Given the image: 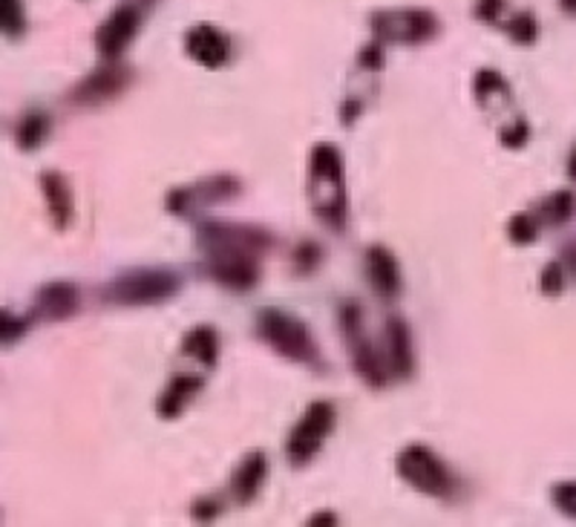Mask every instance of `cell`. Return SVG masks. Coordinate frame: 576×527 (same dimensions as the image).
<instances>
[{
	"label": "cell",
	"mask_w": 576,
	"mask_h": 527,
	"mask_svg": "<svg viewBox=\"0 0 576 527\" xmlns=\"http://www.w3.org/2000/svg\"><path fill=\"white\" fill-rule=\"evenodd\" d=\"M265 476H269V459H265V453L254 450V453L245 455V459L237 464L231 482H228V491H231L237 505H251L256 498V493L263 491Z\"/></svg>",
	"instance_id": "obj_17"
},
{
	"label": "cell",
	"mask_w": 576,
	"mask_h": 527,
	"mask_svg": "<svg viewBox=\"0 0 576 527\" xmlns=\"http://www.w3.org/2000/svg\"><path fill=\"white\" fill-rule=\"evenodd\" d=\"M202 274L231 292H249L260 280V260L256 256H205Z\"/></svg>",
	"instance_id": "obj_13"
},
{
	"label": "cell",
	"mask_w": 576,
	"mask_h": 527,
	"mask_svg": "<svg viewBox=\"0 0 576 527\" xmlns=\"http://www.w3.org/2000/svg\"><path fill=\"white\" fill-rule=\"evenodd\" d=\"M256 335H260L263 344H269L271 349L283 355L285 360H292V363H303V367L314 369V372L326 369L321 349L314 344L306 323L292 317L283 308H260V315H256Z\"/></svg>",
	"instance_id": "obj_2"
},
{
	"label": "cell",
	"mask_w": 576,
	"mask_h": 527,
	"mask_svg": "<svg viewBox=\"0 0 576 527\" xmlns=\"http://www.w3.org/2000/svg\"><path fill=\"white\" fill-rule=\"evenodd\" d=\"M308 205L314 217L332 231H343L349 220V202H346V185H343V159L332 141L314 145L308 156Z\"/></svg>",
	"instance_id": "obj_1"
},
{
	"label": "cell",
	"mask_w": 576,
	"mask_h": 527,
	"mask_svg": "<svg viewBox=\"0 0 576 527\" xmlns=\"http://www.w3.org/2000/svg\"><path fill=\"white\" fill-rule=\"evenodd\" d=\"M576 211V199L574 193L568 191H559L554 197H547L545 202L540 205V222H547V225H562V222H568Z\"/></svg>",
	"instance_id": "obj_22"
},
{
	"label": "cell",
	"mask_w": 576,
	"mask_h": 527,
	"mask_svg": "<svg viewBox=\"0 0 576 527\" xmlns=\"http://www.w3.org/2000/svg\"><path fill=\"white\" fill-rule=\"evenodd\" d=\"M369 30L384 44L418 46L427 44L441 32V21L430 9L407 7V9H378L369 18Z\"/></svg>",
	"instance_id": "obj_5"
},
{
	"label": "cell",
	"mask_w": 576,
	"mask_h": 527,
	"mask_svg": "<svg viewBox=\"0 0 576 527\" xmlns=\"http://www.w3.org/2000/svg\"><path fill=\"white\" fill-rule=\"evenodd\" d=\"M502 27L504 32L522 46H531L533 41H536V35H540V23H536V18H533L531 12H516V15L507 18Z\"/></svg>",
	"instance_id": "obj_23"
},
{
	"label": "cell",
	"mask_w": 576,
	"mask_h": 527,
	"mask_svg": "<svg viewBox=\"0 0 576 527\" xmlns=\"http://www.w3.org/2000/svg\"><path fill=\"white\" fill-rule=\"evenodd\" d=\"M133 84V70L125 66L122 61H107L95 73H90L87 78L78 81L70 93L75 104H84V107H93V104H104L109 98H118Z\"/></svg>",
	"instance_id": "obj_11"
},
{
	"label": "cell",
	"mask_w": 576,
	"mask_h": 527,
	"mask_svg": "<svg viewBox=\"0 0 576 527\" xmlns=\"http://www.w3.org/2000/svg\"><path fill=\"white\" fill-rule=\"evenodd\" d=\"M185 52L199 66H208V70L226 66L231 61V55H234L226 32L211 27V23H197L193 30H188V35H185Z\"/></svg>",
	"instance_id": "obj_14"
},
{
	"label": "cell",
	"mask_w": 576,
	"mask_h": 527,
	"mask_svg": "<svg viewBox=\"0 0 576 527\" xmlns=\"http://www.w3.org/2000/svg\"><path fill=\"white\" fill-rule=\"evenodd\" d=\"M562 7L568 9V12H576V0H562Z\"/></svg>",
	"instance_id": "obj_37"
},
{
	"label": "cell",
	"mask_w": 576,
	"mask_h": 527,
	"mask_svg": "<svg viewBox=\"0 0 576 527\" xmlns=\"http://www.w3.org/2000/svg\"><path fill=\"white\" fill-rule=\"evenodd\" d=\"M358 64L364 66V70H369V73H378V70H384V64H387V61H384V41H378V38L369 41V44L360 50Z\"/></svg>",
	"instance_id": "obj_29"
},
{
	"label": "cell",
	"mask_w": 576,
	"mask_h": 527,
	"mask_svg": "<svg viewBox=\"0 0 576 527\" xmlns=\"http://www.w3.org/2000/svg\"><path fill=\"white\" fill-rule=\"evenodd\" d=\"M341 331L343 340L349 344L352 351V367L364 378L366 387L384 389L389 381L387 360L378 358V351L373 349L369 337L364 331V312H360L358 301H349L341 306Z\"/></svg>",
	"instance_id": "obj_8"
},
{
	"label": "cell",
	"mask_w": 576,
	"mask_h": 527,
	"mask_svg": "<svg viewBox=\"0 0 576 527\" xmlns=\"http://www.w3.org/2000/svg\"><path fill=\"white\" fill-rule=\"evenodd\" d=\"M358 113H360V104L358 102H343V110H341L343 125H355V118H358Z\"/></svg>",
	"instance_id": "obj_35"
},
{
	"label": "cell",
	"mask_w": 576,
	"mask_h": 527,
	"mask_svg": "<svg viewBox=\"0 0 576 527\" xmlns=\"http://www.w3.org/2000/svg\"><path fill=\"white\" fill-rule=\"evenodd\" d=\"M46 136H50V116L41 110L23 113L21 122H18V127H15L18 147L27 150V154H32V150H38V147L44 145Z\"/></svg>",
	"instance_id": "obj_21"
},
{
	"label": "cell",
	"mask_w": 576,
	"mask_h": 527,
	"mask_svg": "<svg viewBox=\"0 0 576 527\" xmlns=\"http://www.w3.org/2000/svg\"><path fill=\"white\" fill-rule=\"evenodd\" d=\"M145 12L147 7H142L139 0H125L122 7L113 9L102 21V27L95 30V52H98L104 61L122 59L127 46L139 35Z\"/></svg>",
	"instance_id": "obj_10"
},
{
	"label": "cell",
	"mask_w": 576,
	"mask_h": 527,
	"mask_svg": "<svg viewBox=\"0 0 576 527\" xmlns=\"http://www.w3.org/2000/svg\"><path fill=\"white\" fill-rule=\"evenodd\" d=\"M565 263L576 272V245H568V249H565Z\"/></svg>",
	"instance_id": "obj_36"
},
{
	"label": "cell",
	"mask_w": 576,
	"mask_h": 527,
	"mask_svg": "<svg viewBox=\"0 0 576 527\" xmlns=\"http://www.w3.org/2000/svg\"><path fill=\"white\" fill-rule=\"evenodd\" d=\"M395 470H398V476L412 491L423 493V496L447 498L455 491V478H452L450 467L430 447H423V444H412V447L401 450L398 459H395Z\"/></svg>",
	"instance_id": "obj_7"
},
{
	"label": "cell",
	"mask_w": 576,
	"mask_h": 527,
	"mask_svg": "<svg viewBox=\"0 0 576 527\" xmlns=\"http://www.w3.org/2000/svg\"><path fill=\"white\" fill-rule=\"evenodd\" d=\"M570 176L576 179V150H574V156H570Z\"/></svg>",
	"instance_id": "obj_38"
},
{
	"label": "cell",
	"mask_w": 576,
	"mask_h": 527,
	"mask_svg": "<svg viewBox=\"0 0 576 527\" xmlns=\"http://www.w3.org/2000/svg\"><path fill=\"white\" fill-rule=\"evenodd\" d=\"M292 263H294V272H297L300 277H308V274H314L323 263L321 245H317V242H312V240L300 242L297 249H294Z\"/></svg>",
	"instance_id": "obj_24"
},
{
	"label": "cell",
	"mask_w": 576,
	"mask_h": 527,
	"mask_svg": "<svg viewBox=\"0 0 576 527\" xmlns=\"http://www.w3.org/2000/svg\"><path fill=\"white\" fill-rule=\"evenodd\" d=\"M242 193V182L231 173H217L205 176L199 182L188 185V188H176L168 193V208L176 217H193V213L205 211V208L219 205V202H228V199H237Z\"/></svg>",
	"instance_id": "obj_9"
},
{
	"label": "cell",
	"mask_w": 576,
	"mask_h": 527,
	"mask_svg": "<svg viewBox=\"0 0 576 527\" xmlns=\"http://www.w3.org/2000/svg\"><path fill=\"white\" fill-rule=\"evenodd\" d=\"M274 236L260 225L208 220L197 228V245L205 256H256L263 260Z\"/></svg>",
	"instance_id": "obj_4"
},
{
	"label": "cell",
	"mask_w": 576,
	"mask_h": 527,
	"mask_svg": "<svg viewBox=\"0 0 576 527\" xmlns=\"http://www.w3.org/2000/svg\"><path fill=\"white\" fill-rule=\"evenodd\" d=\"M554 502H556V507L565 513V516L576 519V484L574 482L559 484V487L554 491Z\"/></svg>",
	"instance_id": "obj_30"
},
{
	"label": "cell",
	"mask_w": 576,
	"mask_h": 527,
	"mask_svg": "<svg viewBox=\"0 0 576 527\" xmlns=\"http://www.w3.org/2000/svg\"><path fill=\"white\" fill-rule=\"evenodd\" d=\"M30 320L32 317L23 320V317H18L15 312H7V315H3V344L7 346L15 344V337H21L23 331L30 329Z\"/></svg>",
	"instance_id": "obj_31"
},
{
	"label": "cell",
	"mask_w": 576,
	"mask_h": 527,
	"mask_svg": "<svg viewBox=\"0 0 576 527\" xmlns=\"http://www.w3.org/2000/svg\"><path fill=\"white\" fill-rule=\"evenodd\" d=\"M366 277H369V286H373V292L378 294L380 301H395L401 294L398 260L384 245H373V249L366 251Z\"/></svg>",
	"instance_id": "obj_15"
},
{
	"label": "cell",
	"mask_w": 576,
	"mask_h": 527,
	"mask_svg": "<svg viewBox=\"0 0 576 527\" xmlns=\"http://www.w3.org/2000/svg\"><path fill=\"white\" fill-rule=\"evenodd\" d=\"M337 421L335 407L328 401H314L308 403V410L303 412L294 430L289 432V441H285V459L294 470H303L321 455L323 444L332 435Z\"/></svg>",
	"instance_id": "obj_6"
},
{
	"label": "cell",
	"mask_w": 576,
	"mask_h": 527,
	"mask_svg": "<svg viewBox=\"0 0 576 527\" xmlns=\"http://www.w3.org/2000/svg\"><path fill=\"white\" fill-rule=\"evenodd\" d=\"M527 136H531V130H527V122H525V118H519L516 125H511L507 130H502V136H499V139H502L504 147L519 150V147L527 141Z\"/></svg>",
	"instance_id": "obj_33"
},
{
	"label": "cell",
	"mask_w": 576,
	"mask_h": 527,
	"mask_svg": "<svg viewBox=\"0 0 576 527\" xmlns=\"http://www.w3.org/2000/svg\"><path fill=\"white\" fill-rule=\"evenodd\" d=\"M81 308V294L75 283H66V280H55V283H46L35 292L32 297L30 317L32 320H46V323H61L70 320Z\"/></svg>",
	"instance_id": "obj_12"
},
{
	"label": "cell",
	"mask_w": 576,
	"mask_h": 527,
	"mask_svg": "<svg viewBox=\"0 0 576 527\" xmlns=\"http://www.w3.org/2000/svg\"><path fill=\"white\" fill-rule=\"evenodd\" d=\"M3 32L12 41L27 32V15H23V0H3Z\"/></svg>",
	"instance_id": "obj_27"
},
{
	"label": "cell",
	"mask_w": 576,
	"mask_h": 527,
	"mask_svg": "<svg viewBox=\"0 0 576 527\" xmlns=\"http://www.w3.org/2000/svg\"><path fill=\"white\" fill-rule=\"evenodd\" d=\"M179 288H182V280L170 268H130L109 280L102 301L107 306H156L176 297Z\"/></svg>",
	"instance_id": "obj_3"
},
{
	"label": "cell",
	"mask_w": 576,
	"mask_h": 527,
	"mask_svg": "<svg viewBox=\"0 0 576 527\" xmlns=\"http://www.w3.org/2000/svg\"><path fill=\"white\" fill-rule=\"evenodd\" d=\"M473 93L479 102H490L493 96H504L507 93V81L496 70H482V73H475Z\"/></svg>",
	"instance_id": "obj_25"
},
{
	"label": "cell",
	"mask_w": 576,
	"mask_h": 527,
	"mask_svg": "<svg viewBox=\"0 0 576 527\" xmlns=\"http://www.w3.org/2000/svg\"><path fill=\"white\" fill-rule=\"evenodd\" d=\"M504 15V0H475V21L499 23Z\"/></svg>",
	"instance_id": "obj_32"
},
{
	"label": "cell",
	"mask_w": 576,
	"mask_h": 527,
	"mask_svg": "<svg viewBox=\"0 0 576 527\" xmlns=\"http://www.w3.org/2000/svg\"><path fill=\"white\" fill-rule=\"evenodd\" d=\"M542 292L545 294H559L562 292V265L551 263L542 272Z\"/></svg>",
	"instance_id": "obj_34"
},
{
	"label": "cell",
	"mask_w": 576,
	"mask_h": 527,
	"mask_svg": "<svg viewBox=\"0 0 576 527\" xmlns=\"http://www.w3.org/2000/svg\"><path fill=\"white\" fill-rule=\"evenodd\" d=\"M41 191H44L46 211L52 217V225L59 231H66L73 222V188L59 170H44L41 173Z\"/></svg>",
	"instance_id": "obj_19"
},
{
	"label": "cell",
	"mask_w": 576,
	"mask_h": 527,
	"mask_svg": "<svg viewBox=\"0 0 576 527\" xmlns=\"http://www.w3.org/2000/svg\"><path fill=\"white\" fill-rule=\"evenodd\" d=\"M202 375H174L168 387H165V392L159 396V401H156V415L165 418V421L179 418L188 410L190 401L202 392Z\"/></svg>",
	"instance_id": "obj_18"
},
{
	"label": "cell",
	"mask_w": 576,
	"mask_h": 527,
	"mask_svg": "<svg viewBox=\"0 0 576 527\" xmlns=\"http://www.w3.org/2000/svg\"><path fill=\"white\" fill-rule=\"evenodd\" d=\"M219 513H222V498L219 496H202L190 507V516L197 521H217Z\"/></svg>",
	"instance_id": "obj_28"
},
{
	"label": "cell",
	"mask_w": 576,
	"mask_h": 527,
	"mask_svg": "<svg viewBox=\"0 0 576 527\" xmlns=\"http://www.w3.org/2000/svg\"><path fill=\"white\" fill-rule=\"evenodd\" d=\"M182 351L188 355V358L197 360V363H202L205 369H213L219 358L217 329H211V326H197V329H190L182 340Z\"/></svg>",
	"instance_id": "obj_20"
},
{
	"label": "cell",
	"mask_w": 576,
	"mask_h": 527,
	"mask_svg": "<svg viewBox=\"0 0 576 527\" xmlns=\"http://www.w3.org/2000/svg\"><path fill=\"white\" fill-rule=\"evenodd\" d=\"M387 367L395 378H412L416 372V346H412V331L407 320L401 317H389L387 320Z\"/></svg>",
	"instance_id": "obj_16"
},
{
	"label": "cell",
	"mask_w": 576,
	"mask_h": 527,
	"mask_svg": "<svg viewBox=\"0 0 576 527\" xmlns=\"http://www.w3.org/2000/svg\"><path fill=\"white\" fill-rule=\"evenodd\" d=\"M540 234V217L533 213H516L511 222H507V236H511L516 245H531Z\"/></svg>",
	"instance_id": "obj_26"
}]
</instances>
